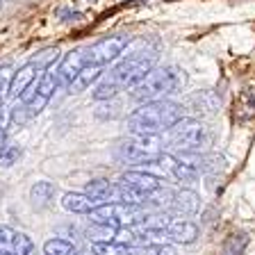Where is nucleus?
<instances>
[{"instance_id":"6e6552de","label":"nucleus","mask_w":255,"mask_h":255,"mask_svg":"<svg viewBox=\"0 0 255 255\" xmlns=\"http://www.w3.org/2000/svg\"><path fill=\"white\" fill-rule=\"evenodd\" d=\"M87 66V48H73L71 53H66L59 62V69L55 71L57 82L62 87H71L75 78L80 75V71Z\"/></svg>"},{"instance_id":"7c9ffc66","label":"nucleus","mask_w":255,"mask_h":255,"mask_svg":"<svg viewBox=\"0 0 255 255\" xmlns=\"http://www.w3.org/2000/svg\"><path fill=\"white\" fill-rule=\"evenodd\" d=\"M5 141H7V130L0 126V150L5 148Z\"/></svg>"},{"instance_id":"bb28decb","label":"nucleus","mask_w":255,"mask_h":255,"mask_svg":"<svg viewBox=\"0 0 255 255\" xmlns=\"http://www.w3.org/2000/svg\"><path fill=\"white\" fill-rule=\"evenodd\" d=\"M57 55H59V53H57V48H48V50L39 53L37 57L32 59V62L37 64V66H39L41 71H46V69H50V66H53V62L57 59Z\"/></svg>"},{"instance_id":"9d476101","label":"nucleus","mask_w":255,"mask_h":255,"mask_svg":"<svg viewBox=\"0 0 255 255\" xmlns=\"http://www.w3.org/2000/svg\"><path fill=\"white\" fill-rule=\"evenodd\" d=\"M119 182L121 185H128L132 187V189L141 191V194H153L155 189H159V187H164V182H162V178L155 173H150V171H126V173L119 178Z\"/></svg>"},{"instance_id":"39448f33","label":"nucleus","mask_w":255,"mask_h":255,"mask_svg":"<svg viewBox=\"0 0 255 255\" xmlns=\"http://www.w3.org/2000/svg\"><path fill=\"white\" fill-rule=\"evenodd\" d=\"M155 57H157V55H153V53H148V55L137 53V55H132V57H126L107 73V78L119 87V91L134 89V87L155 69Z\"/></svg>"},{"instance_id":"1a4fd4ad","label":"nucleus","mask_w":255,"mask_h":255,"mask_svg":"<svg viewBox=\"0 0 255 255\" xmlns=\"http://www.w3.org/2000/svg\"><path fill=\"white\" fill-rule=\"evenodd\" d=\"M57 75L53 73L50 69H46L41 75H39V85H37V94H34V98H32L30 103H23V105H27V110L37 117L39 112L43 110V107L48 105V101L53 98L55 89H57Z\"/></svg>"},{"instance_id":"a878e982","label":"nucleus","mask_w":255,"mask_h":255,"mask_svg":"<svg viewBox=\"0 0 255 255\" xmlns=\"http://www.w3.org/2000/svg\"><path fill=\"white\" fill-rule=\"evenodd\" d=\"M32 119H34V114H32L30 110H27V105H16L14 110H11V126H16V128H21V126H25V123H30Z\"/></svg>"},{"instance_id":"393cba45","label":"nucleus","mask_w":255,"mask_h":255,"mask_svg":"<svg viewBox=\"0 0 255 255\" xmlns=\"http://www.w3.org/2000/svg\"><path fill=\"white\" fill-rule=\"evenodd\" d=\"M21 157V146H5V148L0 150V166L2 169H9L18 162Z\"/></svg>"},{"instance_id":"0eeeda50","label":"nucleus","mask_w":255,"mask_h":255,"mask_svg":"<svg viewBox=\"0 0 255 255\" xmlns=\"http://www.w3.org/2000/svg\"><path fill=\"white\" fill-rule=\"evenodd\" d=\"M128 46H130V37H126V34L101 39L98 43L87 48V64H91V66H105V64L114 62L119 55H123V50Z\"/></svg>"},{"instance_id":"7ed1b4c3","label":"nucleus","mask_w":255,"mask_h":255,"mask_svg":"<svg viewBox=\"0 0 255 255\" xmlns=\"http://www.w3.org/2000/svg\"><path fill=\"white\" fill-rule=\"evenodd\" d=\"M117 157L128 164H150L162 157V139L159 134H139L130 132L117 146Z\"/></svg>"},{"instance_id":"a211bd4d","label":"nucleus","mask_w":255,"mask_h":255,"mask_svg":"<svg viewBox=\"0 0 255 255\" xmlns=\"http://www.w3.org/2000/svg\"><path fill=\"white\" fill-rule=\"evenodd\" d=\"M112 189H114V182L98 178V180L87 182L85 194L91 198V201H96L98 205H101V203H110V198H112Z\"/></svg>"},{"instance_id":"473e14b6","label":"nucleus","mask_w":255,"mask_h":255,"mask_svg":"<svg viewBox=\"0 0 255 255\" xmlns=\"http://www.w3.org/2000/svg\"><path fill=\"white\" fill-rule=\"evenodd\" d=\"M0 7H2V2H0Z\"/></svg>"},{"instance_id":"cd10ccee","label":"nucleus","mask_w":255,"mask_h":255,"mask_svg":"<svg viewBox=\"0 0 255 255\" xmlns=\"http://www.w3.org/2000/svg\"><path fill=\"white\" fill-rule=\"evenodd\" d=\"M11 80H14V71H11L9 66H0V98H2V101L9 96Z\"/></svg>"},{"instance_id":"c85d7f7f","label":"nucleus","mask_w":255,"mask_h":255,"mask_svg":"<svg viewBox=\"0 0 255 255\" xmlns=\"http://www.w3.org/2000/svg\"><path fill=\"white\" fill-rule=\"evenodd\" d=\"M239 110H244V119L246 117H253V114H255V91H253V87H249V89L242 94Z\"/></svg>"},{"instance_id":"412c9836","label":"nucleus","mask_w":255,"mask_h":255,"mask_svg":"<svg viewBox=\"0 0 255 255\" xmlns=\"http://www.w3.org/2000/svg\"><path fill=\"white\" fill-rule=\"evenodd\" d=\"M117 230L119 228L103 226V223H91L87 235H89L91 242H114V239H117Z\"/></svg>"},{"instance_id":"aec40b11","label":"nucleus","mask_w":255,"mask_h":255,"mask_svg":"<svg viewBox=\"0 0 255 255\" xmlns=\"http://www.w3.org/2000/svg\"><path fill=\"white\" fill-rule=\"evenodd\" d=\"M75 249L71 244L69 239H48L46 244H43V255H73Z\"/></svg>"},{"instance_id":"ddd939ff","label":"nucleus","mask_w":255,"mask_h":255,"mask_svg":"<svg viewBox=\"0 0 255 255\" xmlns=\"http://www.w3.org/2000/svg\"><path fill=\"white\" fill-rule=\"evenodd\" d=\"M39 73H41V69H39V66H37L34 62H27L25 66H21V69H18V71L14 73V80H11V89H9V94L18 98V96H21L23 91H25L27 87H30L32 82H34V80L39 78Z\"/></svg>"},{"instance_id":"5701e85b","label":"nucleus","mask_w":255,"mask_h":255,"mask_svg":"<svg viewBox=\"0 0 255 255\" xmlns=\"http://www.w3.org/2000/svg\"><path fill=\"white\" fill-rule=\"evenodd\" d=\"M117 94H119V87L114 85V82H112L107 75L94 87V91H91V96H94L96 101H110V98H114Z\"/></svg>"},{"instance_id":"c756f323","label":"nucleus","mask_w":255,"mask_h":255,"mask_svg":"<svg viewBox=\"0 0 255 255\" xmlns=\"http://www.w3.org/2000/svg\"><path fill=\"white\" fill-rule=\"evenodd\" d=\"M143 255H175V251H173V246H169L166 242H162V244L143 246Z\"/></svg>"},{"instance_id":"423d86ee","label":"nucleus","mask_w":255,"mask_h":255,"mask_svg":"<svg viewBox=\"0 0 255 255\" xmlns=\"http://www.w3.org/2000/svg\"><path fill=\"white\" fill-rule=\"evenodd\" d=\"M169 143L171 148L178 150V153H196L203 146H207V130L201 121L182 119L180 123H175L171 128Z\"/></svg>"},{"instance_id":"dca6fc26","label":"nucleus","mask_w":255,"mask_h":255,"mask_svg":"<svg viewBox=\"0 0 255 255\" xmlns=\"http://www.w3.org/2000/svg\"><path fill=\"white\" fill-rule=\"evenodd\" d=\"M62 205H64V210H69L73 214H89L98 203L91 201L85 191H82V194H64Z\"/></svg>"},{"instance_id":"2eb2a0df","label":"nucleus","mask_w":255,"mask_h":255,"mask_svg":"<svg viewBox=\"0 0 255 255\" xmlns=\"http://www.w3.org/2000/svg\"><path fill=\"white\" fill-rule=\"evenodd\" d=\"M94 255H143V249L121 242H91Z\"/></svg>"},{"instance_id":"6ab92c4d","label":"nucleus","mask_w":255,"mask_h":255,"mask_svg":"<svg viewBox=\"0 0 255 255\" xmlns=\"http://www.w3.org/2000/svg\"><path fill=\"white\" fill-rule=\"evenodd\" d=\"M101 73H103V66H91V64H87L85 69L80 71L78 78L71 82L69 89L73 91V94H78V91H85L87 87H91V82L101 80Z\"/></svg>"},{"instance_id":"4be33fe9","label":"nucleus","mask_w":255,"mask_h":255,"mask_svg":"<svg viewBox=\"0 0 255 255\" xmlns=\"http://www.w3.org/2000/svg\"><path fill=\"white\" fill-rule=\"evenodd\" d=\"M16 237H18V233H16L14 228L0 226V255H14Z\"/></svg>"},{"instance_id":"f8f14e48","label":"nucleus","mask_w":255,"mask_h":255,"mask_svg":"<svg viewBox=\"0 0 255 255\" xmlns=\"http://www.w3.org/2000/svg\"><path fill=\"white\" fill-rule=\"evenodd\" d=\"M169 205H171V210H173L175 214H180V217H194V214L201 210V198H198L196 191L182 189L171 198Z\"/></svg>"},{"instance_id":"f3484780","label":"nucleus","mask_w":255,"mask_h":255,"mask_svg":"<svg viewBox=\"0 0 255 255\" xmlns=\"http://www.w3.org/2000/svg\"><path fill=\"white\" fill-rule=\"evenodd\" d=\"M53 196H55V185L53 182H48V180L37 182V185L30 189V201H32V205L37 207V210H43V207L50 205Z\"/></svg>"},{"instance_id":"4468645a","label":"nucleus","mask_w":255,"mask_h":255,"mask_svg":"<svg viewBox=\"0 0 255 255\" xmlns=\"http://www.w3.org/2000/svg\"><path fill=\"white\" fill-rule=\"evenodd\" d=\"M187 105L191 110L203 112V114H214L221 107V101H219V96L214 91H196V94H191L187 98Z\"/></svg>"},{"instance_id":"9b49d317","label":"nucleus","mask_w":255,"mask_h":255,"mask_svg":"<svg viewBox=\"0 0 255 255\" xmlns=\"http://www.w3.org/2000/svg\"><path fill=\"white\" fill-rule=\"evenodd\" d=\"M198 237V226L187 221V219H171L166 223V239L175 242V244H191Z\"/></svg>"},{"instance_id":"b1692460","label":"nucleus","mask_w":255,"mask_h":255,"mask_svg":"<svg viewBox=\"0 0 255 255\" xmlns=\"http://www.w3.org/2000/svg\"><path fill=\"white\" fill-rule=\"evenodd\" d=\"M246 235H230V239L223 244V251L221 255H242L246 249Z\"/></svg>"},{"instance_id":"f03ea898","label":"nucleus","mask_w":255,"mask_h":255,"mask_svg":"<svg viewBox=\"0 0 255 255\" xmlns=\"http://www.w3.org/2000/svg\"><path fill=\"white\" fill-rule=\"evenodd\" d=\"M187 82V73L180 66H159L153 69L146 78L132 89V98L141 103L164 101L166 96L178 94Z\"/></svg>"},{"instance_id":"20e7f679","label":"nucleus","mask_w":255,"mask_h":255,"mask_svg":"<svg viewBox=\"0 0 255 255\" xmlns=\"http://www.w3.org/2000/svg\"><path fill=\"white\" fill-rule=\"evenodd\" d=\"M148 214L143 212L141 205H130V203H101L89 212L91 223H103L112 228H134L141 226Z\"/></svg>"},{"instance_id":"2f4dec72","label":"nucleus","mask_w":255,"mask_h":255,"mask_svg":"<svg viewBox=\"0 0 255 255\" xmlns=\"http://www.w3.org/2000/svg\"><path fill=\"white\" fill-rule=\"evenodd\" d=\"M0 117H2V98H0Z\"/></svg>"},{"instance_id":"f257e3e1","label":"nucleus","mask_w":255,"mask_h":255,"mask_svg":"<svg viewBox=\"0 0 255 255\" xmlns=\"http://www.w3.org/2000/svg\"><path fill=\"white\" fill-rule=\"evenodd\" d=\"M182 119H185L182 105L169 101H150L139 105L128 117V130L139 134H159L171 130Z\"/></svg>"}]
</instances>
